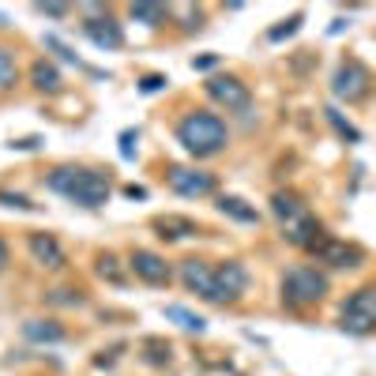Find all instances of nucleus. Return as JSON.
Listing matches in <instances>:
<instances>
[{"label": "nucleus", "mask_w": 376, "mask_h": 376, "mask_svg": "<svg viewBox=\"0 0 376 376\" xmlns=\"http://www.w3.org/2000/svg\"><path fill=\"white\" fill-rule=\"evenodd\" d=\"M339 327L346 335H372L376 331V286H361L346 297L339 313Z\"/></svg>", "instance_id": "39448f33"}, {"label": "nucleus", "mask_w": 376, "mask_h": 376, "mask_svg": "<svg viewBox=\"0 0 376 376\" xmlns=\"http://www.w3.org/2000/svg\"><path fill=\"white\" fill-rule=\"evenodd\" d=\"M301 19H305V15H290V19H286V23H282V27H275L268 38H271V42H282V38L297 35V30H301Z\"/></svg>", "instance_id": "b1692460"}, {"label": "nucleus", "mask_w": 376, "mask_h": 376, "mask_svg": "<svg viewBox=\"0 0 376 376\" xmlns=\"http://www.w3.org/2000/svg\"><path fill=\"white\" fill-rule=\"evenodd\" d=\"M83 30H87V38H91L98 49H120V46H125V30H120V23H117L113 15L87 19Z\"/></svg>", "instance_id": "ddd939ff"}, {"label": "nucleus", "mask_w": 376, "mask_h": 376, "mask_svg": "<svg viewBox=\"0 0 376 376\" xmlns=\"http://www.w3.org/2000/svg\"><path fill=\"white\" fill-rule=\"evenodd\" d=\"M128 15L136 19V23H143V27H162L165 19L173 15V8H165V4H132Z\"/></svg>", "instance_id": "6ab92c4d"}, {"label": "nucleus", "mask_w": 376, "mask_h": 376, "mask_svg": "<svg viewBox=\"0 0 376 376\" xmlns=\"http://www.w3.org/2000/svg\"><path fill=\"white\" fill-rule=\"evenodd\" d=\"M49 188L64 200L87 207H106L109 203V192H113V181H109V170H91V165H57L49 173Z\"/></svg>", "instance_id": "f257e3e1"}, {"label": "nucleus", "mask_w": 376, "mask_h": 376, "mask_svg": "<svg viewBox=\"0 0 376 376\" xmlns=\"http://www.w3.org/2000/svg\"><path fill=\"white\" fill-rule=\"evenodd\" d=\"M0 203H4V207H19V211H38V203H30L27 196H19V192H0Z\"/></svg>", "instance_id": "bb28decb"}, {"label": "nucleus", "mask_w": 376, "mask_h": 376, "mask_svg": "<svg viewBox=\"0 0 376 376\" xmlns=\"http://www.w3.org/2000/svg\"><path fill=\"white\" fill-rule=\"evenodd\" d=\"M218 211H223L226 218H234V223H245V226L260 223V211H256V207H249L241 196H218Z\"/></svg>", "instance_id": "f3484780"}, {"label": "nucleus", "mask_w": 376, "mask_h": 376, "mask_svg": "<svg viewBox=\"0 0 376 376\" xmlns=\"http://www.w3.org/2000/svg\"><path fill=\"white\" fill-rule=\"evenodd\" d=\"M331 91H335V98H342V102H361V98H369V91H372V75L361 61H342L335 68V80H331Z\"/></svg>", "instance_id": "423d86ee"}, {"label": "nucleus", "mask_w": 376, "mask_h": 376, "mask_svg": "<svg viewBox=\"0 0 376 376\" xmlns=\"http://www.w3.org/2000/svg\"><path fill=\"white\" fill-rule=\"evenodd\" d=\"M165 83H170L165 75H143V80H139V91H143V94H154V91H162Z\"/></svg>", "instance_id": "c85d7f7f"}, {"label": "nucleus", "mask_w": 376, "mask_h": 376, "mask_svg": "<svg viewBox=\"0 0 376 376\" xmlns=\"http://www.w3.org/2000/svg\"><path fill=\"white\" fill-rule=\"evenodd\" d=\"M181 282L192 294H200L203 301H211V297H215V268L207 260H184L181 263Z\"/></svg>", "instance_id": "f8f14e48"}, {"label": "nucleus", "mask_w": 376, "mask_h": 376, "mask_svg": "<svg viewBox=\"0 0 376 376\" xmlns=\"http://www.w3.org/2000/svg\"><path fill=\"white\" fill-rule=\"evenodd\" d=\"M313 256L320 263H331V268H358V263L365 260V252L358 245H346V241H320V245L313 249Z\"/></svg>", "instance_id": "9b49d317"}, {"label": "nucleus", "mask_w": 376, "mask_h": 376, "mask_svg": "<svg viewBox=\"0 0 376 376\" xmlns=\"http://www.w3.org/2000/svg\"><path fill=\"white\" fill-rule=\"evenodd\" d=\"M30 83H35V91H42V94H61V87H64L57 64L46 61V57H38L30 64Z\"/></svg>", "instance_id": "2eb2a0df"}, {"label": "nucleus", "mask_w": 376, "mask_h": 376, "mask_svg": "<svg viewBox=\"0 0 376 376\" xmlns=\"http://www.w3.org/2000/svg\"><path fill=\"white\" fill-rule=\"evenodd\" d=\"M215 64H218V57L211 53V57H200V61H192V68H196V72H207V68H215Z\"/></svg>", "instance_id": "72a5a7b5"}, {"label": "nucleus", "mask_w": 376, "mask_h": 376, "mask_svg": "<svg viewBox=\"0 0 376 376\" xmlns=\"http://www.w3.org/2000/svg\"><path fill=\"white\" fill-rule=\"evenodd\" d=\"M184 15V30H200L203 27V8H177Z\"/></svg>", "instance_id": "cd10ccee"}, {"label": "nucleus", "mask_w": 376, "mask_h": 376, "mask_svg": "<svg viewBox=\"0 0 376 376\" xmlns=\"http://www.w3.org/2000/svg\"><path fill=\"white\" fill-rule=\"evenodd\" d=\"M42 147V136H23V139H12V151H38Z\"/></svg>", "instance_id": "473e14b6"}, {"label": "nucleus", "mask_w": 376, "mask_h": 376, "mask_svg": "<svg viewBox=\"0 0 376 376\" xmlns=\"http://www.w3.org/2000/svg\"><path fill=\"white\" fill-rule=\"evenodd\" d=\"M324 113H327V120H331V125H335V132H339V136H342V139H350V143H358V139H361V132H358V128H353V125H350V120H342V113H339V109H335V106H327V109H324Z\"/></svg>", "instance_id": "5701e85b"}, {"label": "nucleus", "mask_w": 376, "mask_h": 376, "mask_svg": "<svg viewBox=\"0 0 376 376\" xmlns=\"http://www.w3.org/2000/svg\"><path fill=\"white\" fill-rule=\"evenodd\" d=\"M19 83V61L8 46H0V94H8Z\"/></svg>", "instance_id": "aec40b11"}, {"label": "nucleus", "mask_w": 376, "mask_h": 376, "mask_svg": "<svg viewBox=\"0 0 376 376\" xmlns=\"http://www.w3.org/2000/svg\"><path fill=\"white\" fill-rule=\"evenodd\" d=\"M4 268H8V241L0 237V271H4Z\"/></svg>", "instance_id": "c9c22d12"}, {"label": "nucleus", "mask_w": 376, "mask_h": 376, "mask_svg": "<svg viewBox=\"0 0 376 376\" xmlns=\"http://www.w3.org/2000/svg\"><path fill=\"white\" fill-rule=\"evenodd\" d=\"M154 230H158L162 241H181V237L196 234V223L192 218H181V215H162V218H154Z\"/></svg>", "instance_id": "dca6fc26"}, {"label": "nucleus", "mask_w": 376, "mask_h": 376, "mask_svg": "<svg viewBox=\"0 0 376 376\" xmlns=\"http://www.w3.org/2000/svg\"><path fill=\"white\" fill-rule=\"evenodd\" d=\"M98 275H102L106 282H113V286H125V271H120V260L117 256H98Z\"/></svg>", "instance_id": "4be33fe9"}, {"label": "nucleus", "mask_w": 376, "mask_h": 376, "mask_svg": "<svg viewBox=\"0 0 376 376\" xmlns=\"http://www.w3.org/2000/svg\"><path fill=\"white\" fill-rule=\"evenodd\" d=\"M271 211L282 223V237L290 241V245L313 252L320 241H324V226H320V218L308 211L294 192H275L271 196Z\"/></svg>", "instance_id": "7ed1b4c3"}, {"label": "nucleus", "mask_w": 376, "mask_h": 376, "mask_svg": "<svg viewBox=\"0 0 376 376\" xmlns=\"http://www.w3.org/2000/svg\"><path fill=\"white\" fill-rule=\"evenodd\" d=\"M30 256H35L42 268H49V271H61L64 263V249L57 245V237L53 234H30Z\"/></svg>", "instance_id": "4468645a"}, {"label": "nucleus", "mask_w": 376, "mask_h": 376, "mask_svg": "<svg viewBox=\"0 0 376 376\" xmlns=\"http://www.w3.org/2000/svg\"><path fill=\"white\" fill-rule=\"evenodd\" d=\"M125 196H128V200H147V188H139V184H128V188H125Z\"/></svg>", "instance_id": "f704fd0d"}, {"label": "nucleus", "mask_w": 376, "mask_h": 376, "mask_svg": "<svg viewBox=\"0 0 376 376\" xmlns=\"http://www.w3.org/2000/svg\"><path fill=\"white\" fill-rule=\"evenodd\" d=\"M249 290V271H245V263H237V260H223L215 268V297H211V305H234L241 301V294Z\"/></svg>", "instance_id": "6e6552de"}, {"label": "nucleus", "mask_w": 376, "mask_h": 376, "mask_svg": "<svg viewBox=\"0 0 376 376\" xmlns=\"http://www.w3.org/2000/svg\"><path fill=\"white\" fill-rule=\"evenodd\" d=\"M46 301H53V305H68V308H75V305H83V294L80 290H53Z\"/></svg>", "instance_id": "393cba45"}, {"label": "nucleus", "mask_w": 376, "mask_h": 376, "mask_svg": "<svg viewBox=\"0 0 376 376\" xmlns=\"http://www.w3.org/2000/svg\"><path fill=\"white\" fill-rule=\"evenodd\" d=\"M128 271L136 275V279H143L147 286H170V279H173L170 263L151 249H132L128 252Z\"/></svg>", "instance_id": "1a4fd4ad"}, {"label": "nucleus", "mask_w": 376, "mask_h": 376, "mask_svg": "<svg viewBox=\"0 0 376 376\" xmlns=\"http://www.w3.org/2000/svg\"><path fill=\"white\" fill-rule=\"evenodd\" d=\"M170 188L184 200H203L215 192V173L207 170H188V165H173L170 170Z\"/></svg>", "instance_id": "9d476101"}, {"label": "nucleus", "mask_w": 376, "mask_h": 376, "mask_svg": "<svg viewBox=\"0 0 376 376\" xmlns=\"http://www.w3.org/2000/svg\"><path fill=\"white\" fill-rule=\"evenodd\" d=\"M177 139H181V147L192 154V158H215V154L226 151L230 128L218 113L192 109V113L181 117V125H177Z\"/></svg>", "instance_id": "f03ea898"}, {"label": "nucleus", "mask_w": 376, "mask_h": 376, "mask_svg": "<svg viewBox=\"0 0 376 376\" xmlns=\"http://www.w3.org/2000/svg\"><path fill=\"white\" fill-rule=\"evenodd\" d=\"M120 158H136V132H120Z\"/></svg>", "instance_id": "c756f323"}, {"label": "nucleus", "mask_w": 376, "mask_h": 376, "mask_svg": "<svg viewBox=\"0 0 376 376\" xmlns=\"http://www.w3.org/2000/svg\"><path fill=\"white\" fill-rule=\"evenodd\" d=\"M207 94H211L226 113H249V106H252L249 83H241L237 75H211V80H207Z\"/></svg>", "instance_id": "0eeeda50"}, {"label": "nucleus", "mask_w": 376, "mask_h": 376, "mask_svg": "<svg viewBox=\"0 0 376 376\" xmlns=\"http://www.w3.org/2000/svg\"><path fill=\"white\" fill-rule=\"evenodd\" d=\"M35 12H42V15H49V19H64L72 12L68 4H35Z\"/></svg>", "instance_id": "7c9ffc66"}, {"label": "nucleus", "mask_w": 376, "mask_h": 376, "mask_svg": "<svg viewBox=\"0 0 376 376\" xmlns=\"http://www.w3.org/2000/svg\"><path fill=\"white\" fill-rule=\"evenodd\" d=\"M0 27H8V19H4V15H0Z\"/></svg>", "instance_id": "e433bc0d"}, {"label": "nucleus", "mask_w": 376, "mask_h": 376, "mask_svg": "<svg viewBox=\"0 0 376 376\" xmlns=\"http://www.w3.org/2000/svg\"><path fill=\"white\" fill-rule=\"evenodd\" d=\"M327 297V275L308 268V263H297L282 275V305L294 308V313H301V308L316 305Z\"/></svg>", "instance_id": "20e7f679"}, {"label": "nucleus", "mask_w": 376, "mask_h": 376, "mask_svg": "<svg viewBox=\"0 0 376 376\" xmlns=\"http://www.w3.org/2000/svg\"><path fill=\"white\" fill-rule=\"evenodd\" d=\"M147 361H154V365H165L170 361V342H158V339H147Z\"/></svg>", "instance_id": "a878e982"}, {"label": "nucleus", "mask_w": 376, "mask_h": 376, "mask_svg": "<svg viewBox=\"0 0 376 376\" xmlns=\"http://www.w3.org/2000/svg\"><path fill=\"white\" fill-rule=\"evenodd\" d=\"M23 335L30 339V342H64V331L57 320H27L23 324Z\"/></svg>", "instance_id": "a211bd4d"}, {"label": "nucleus", "mask_w": 376, "mask_h": 376, "mask_svg": "<svg viewBox=\"0 0 376 376\" xmlns=\"http://www.w3.org/2000/svg\"><path fill=\"white\" fill-rule=\"evenodd\" d=\"M46 46H49V49H57V53H61V61H68V64H80V61H75V53H72L68 46H61V42L53 38V35H46Z\"/></svg>", "instance_id": "2f4dec72"}, {"label": "nucleus", "mask_w": 376, "mask_h": 376, "mask_svg": "<svg viewBox=\"0 0 376 376\" xmlns=\"http://www.w3.org/2000/svg\"><path fill=\"white\" fill-rule=\"evenodd\" d=\"M165 320H177V324H181L184 331H196V335H200V331L207 327V320L196 316L192 308H184V305H165Z\"/></svg>", "instance_id": "412c9836"}]
</instances>
